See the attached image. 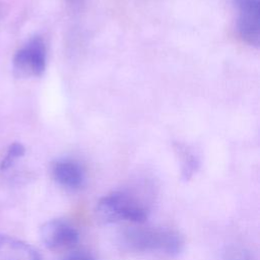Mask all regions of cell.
Wrapping results in <instances>:
<instances>
[{
    "mask_svg": "<svg viewBox=\"0 0 260 260\" xmlns=\"http://www.w3.org/2000/svg\"><path fill=\"white\" fill-rule=\"evenodd\" d=\"M95 214L104 223L130 220L143 222L147 218V211L128 195L122 192H113L103 197L96 205Z\"/></svg>",
    "mask_w": 260,
    "mask_h": 260,
    "instance_id": "obj_2",
    "label": "cell"
},
{
    "mask_svg": "<svg viewBox=\"0 0 260 260\" xmlns=\"http://www.w3.org/2000/svg\"><path fill=\"white\" fill-rule=\"evenodd\" d=\"M24 151H25V149L21 143H18V142L12 143L9 146V148L6 152V155L4 156V158L1 161L0 169L3 171L9 169L17 158L21 157L24 154Z\"/></svg>",
    "mask_w": 260,
    "mask_h": 260,
    "instance_id": "obj_8",
    "label": "cell"
},
{
    "mask_svg": "<svg viewBox=\"0 0 260 260\" xmlns=\"http://www.w3.org/2000/svg\"><path fill=\"white\" fill-rule=\"evenodd\" d=\"M63 260H94L91 254L84 251H74L68 254Z\"/></svg>",
    "mask_w": 260,
    "mask_h": 260,
    "instance_id": "obj_10",
    "label": "cell"
},
{
    "mask_svg": "<svg viewBox=\"0 0 260 260\" xmlns=\"http://www.w3.org/2000/svg\"><path fill=\"white\" fill-rule=\"evenodd\" d=\"M0 260H42V257L27 243L0 234Z\"/></svg>",
    "mask_w": 260,
    "mask_h": 260,
    "instance_id": "obj_6",
    "label": "cell"
},
{
    "mask_svg": "<svg viewBox=\"0 0 260 260\" xmlns=\"http://www.w3.org/2000/svg\"><path fill=\"white\" fill-rule=\"evenodd\" d=\"M69 3H73V4H75V3H77L79 0H67Z\"/></svg>",
    "mask_w": 260,
    "mask_h": 260,
    "instance_id": "obj_11",
    "label": "cell"
},
{
    "mask_svg": "<svg viewBox=\"0 0 260 260\" xmlns=\"http://www.w3.org/2000/svg\"><path fill=\"white\" fill-rule=\"evenodd\" d=\"M40 236L43 244L53 251L70 249L78 241V233L75 228L63 219H52L45 222L40 230Z\"/></svg>",
    "mask_w": 260,
    "mask_h": 260,
    "instance_id": "obj_5",
    "label": "cell"
},
{
    "mask_svg": "<svg viewBox=\"0 0 260 260\" xmlns=\"http://www.w3.org/2000/svg\"><path fill=\"white\" fill-rule=\"evenodd\" d=\"M224 260H250V257L244 250L233 249L226 253Z\"/></svg>",
    "mask_w": 260,
    "mask_h": 260,
    "instance_id": "obj_9",
    "label": "cell"
},
{
    "mask_svg": "<svg viewBox=\"0 0 260 260\" xmlns=\"http://www.w3.org/2000/svg\"><path fill=\"white\" fill-rule=\"evenodd\" d=\"M239 11L237 27L242 40L250 46L260 43V1L235 0Z\"/></svg>",
    "mask_w": 260,
    "mask_h": 260,
    "instance_id": "obj_4",
    "label": "cell"
},
{
    "mask_svg": "<svg viewBox=\"0 0 260 260\" xmlns=\"http://www.w3.org/2000/svg\"><path fill=\"white\" fill-rule=\"evenodd\" d=\"M54 179L70 189L80 187L84 181V172L79 164L70 159H60L53 166Z\"/></svg>",
    "mask_w": 260,
    "mask_h": 260,
    "instance_id": "obj_7",
    "label": "cell"
},
{
    "mask_svg": "<svg viewBox=\"0 0 260 260\" xmlns=\"http://www.w3.org/2000/svg\"><path fill=\"white\" fill-rule=\"evenodd\" d=\"M47 52L42 38L35 37L21 47L14 55L12 66L19 77L41 76L46 69Z\"/></svg>",
    "mask_w": 260,
    "mask_h": 260,
    "instance_id": "obj_3",
    "label": "cell"
},
{
    "mask_svg": "<svg viewBox=\"0 0 260 260\" xmlns=\"http://www.w3.org/2000/svg\"><path fill=\"white\" fill-rule=\"evenodd\" d=\"M124 241L136 251H159L169 255H177L183 248L181 236L169 230L135 228L124 234Z\"/></svg>",
    "mask_w": 260,
    "mask_h": 260,
    "instance_id": "obj_1",
    "label": "cell"
}]
</instances>
